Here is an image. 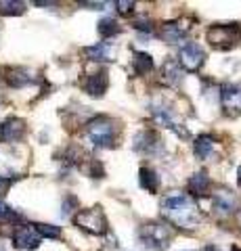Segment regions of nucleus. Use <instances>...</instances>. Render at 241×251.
<instances>
[{
    "label": "nucleus",
    "mask_w": 241,
    "mask_h": 251,
    "mask_svg": "<svg viewBox=\"0 0 241 251\" xmlns=\"http://www.w3.org/2000/svg\"><path fill=\"white\" fill-rule=\"evenodd\" d=\"M212 149H214V138L210 134H201L195 138V143H193V151L199 159H208L210 155H212Z\"/></svg>",
    "instance_id": "obj_17"
},
{
    "label": "nucleus",
    "mask_w": 241,
    "mask_h": 251,
    "mask_svg": "<svg viewBox=\"0 0 241 251\" xmlns=\"http://www.w3.org/2000/svg\"><path fill=\"white\" fill-rule=\"evenodd\" d=\"M132 69H134V74L136 75H145V74H149L151 69H153V59H151V54H147V52H134V59H132Z\"/></svg>",
    "instance_id": "obj_18"
},
{
    "label": "nucleus",
    "mask_w": 241,
    "mask_h": 251,
    "mask_svg": "<svg viewBox=\"0 0 241 251\" xmlns=\"http://www.w3.org/2000/svg\"><path fill=\"white\" fill-rule=\"evenodd\" d=\"M212 209L220 216H229L237 209V199L231 191H218L212 195Z\"/></svg>",
    "instance_id": "obj_14"
},
{
    "label": "nucleus",
    "mask_w": 241,
    "mask_h": 251,
    "mask_svg": "<svg viewBox=\"0 0 241 251\" xmlns=\"http://www.w3.org/2000/svg\"><path fill=\"white\" fill-rule=\"evenodd\" d=\"M164 75H166V80L172 86H176L178 82H183V67L178 65V61L168 59L164 63Z\"/></svg>",
    "instance_id": "obj_21"
},
{
    "label": "nucleus",
    "mask_w": 241,
    "mask_h": 251,
    "mask_svg": "<svg viewBox=\"0 0 241 251\" xmlns=\"http://www.w3.org/2000/svg\"><path fill=\"white\" fill-rule=\"evenodd\" d=\"M72 205H78V201H76V199H72V197H67L65 205H63V216H67V214H69V207H72Z\"/></svg>",
    "instance_id": "obj_29"
},
{
    "label": "nucleus",
    "mask_w": 241,
    "mask_h": 251,
    "mask_svg": "<svg viewBox=\"0 0 241 251\" xmlns=\"http://www.w3.org/2000/svg\"><path fill=\"white\" fill-rule=\"evenodd\" d=\"M189 188L193 195H206L210 191V176L206 172H197V174H193L191 180H189Z\"/></svg>",
    "instance_id": "obj_19"
},
{
    "label": "nucleus",
    "mask_w": 241,
    "mask_h": 251,
    "mask_svg": "<svg viewBox=\"0 0 241 251\" xmlns=\"http://www.w3.org/2000/svg\"><path fill=\"white\" fill-rule=\"evenodd\" d=\"M151 111H153V115H155V120H158L161 126H166V128H170L174 132V134H178V136H183V138H187L189 136V132H187L181 124H178L174 117H172V111H170L168 107H161V105H153L151 107Z\"/></svg>",
    "instance_id": "obj_13"
},
{
    "label": "nucleus",
    "mask_w": 241,
    "mask_h": 251,
    "mask_svg": "<svg viewBox=\"0 0 241 251\" xmlns=\"http://www.w3.org/2000/svg\"><path fill=\"white\" fill-rule=\"evenodd\" d=\"M88 138L95 147H111L115 140V132H118V126H115L109 117L99 115L95 120L88 122Z\"/></svg>",
    "instance_id": "obj_4"
},
{
    "label": "nucleus",
    "mask_w": 241,
    "mask_h": 251,
    "mask_svg": "<svg viewBox=\"0 0 241 251\" xmlns=\"http://www.w3.org/2000/svg\"><path fill=\"white\" fill-rule=\"evenodd\" d=\"M26 13V2H17V0H0V15H23Z\"/></svg>",
    "instance_id": "obj_23"
},
{
    "label": "nucleus",
    "mask_w": 241,
    "mask_h": 251,
    "mask_svg": "<svg viewBox=\"0 0 241 251\" xmlns=\"http://www.w3.org/2000/svg\"><path fill=\"white\" fill-rule=\"evenodd\" d=\"M172 239V230L161 222H147L138 228V241L141 245L151 251H166Z\"/></svg>",
    "instance_id": "obj_2"
},
{
    "label": "nucleus",
    "mask_w": 241,
    "mask_h": 251,
    "mask_svg": "<svg viewBox=\"0 0 241 251\" xmlns=\"http://www.w3.org/2000/svg\"><path fill=\"white\" fill-rule=\"evenodd\" d=\"M26 134V122L19 117H6L0 124V143H17Z\"/></svg>",
    "instance_id": "obj_9"
},
{
    "label": "nucleus",
    "mask_w": 241,
    "mask_h": 251,
    "mask_svg": "<svg viewBox=\"0 0 241 251\" xmlns=\"http://www.w3.org/2000/svg\"><path fill=\"white\" fill-rule=\"evenodd\" d=\"M0 218L2 220H9V222H21V216L19 214H15V211L6 205V203L0 199Z\"/></svg>",
    "instance_id": "obj_25"
},
{
    "label": "nucleus",
    "mask_w": 241,
    "mask_h": 251,
    "mask_svg": "<svg viewBox=\"0 0 241 251\" xmlns=\"http://www.w3.org/2000/svg\"><path fill=\"white\" fill-rule=\"evenodd\" d=\"M120 23L111 19V17H105V19H101L99 21V34L103 36V38H111V36H118L120 34Z\"/></svg>",
    "instance_id": "obj_22"
},
{
    "label": "nucleus",
    "mask_w": 241,
    "mask_h": 251,
    "mask_svg": "<svg viewBox=\"0 0 241 251\" xmlns=\"http://www.w3.org/2000/svg\"><path fill=\"white\" fill-rule=\"evenodd\" d=\"M161 214L181 228H193L199 222L197 205L191 197L183 193H170L161 199Z\"/></svg>",
    "instance_id": "obj_1"
},
{
    "label": "nucleus",
    "mask_w": 241,
    "mask_h": 251,
    "mask_svg": "<svg viewBox=\"0 0 241 251\" xmlns=\"http://www.w3.org/2000/svg\"><path fill=\"white\" fill-rule=\"evenodd\" d=\"M4 82L11 86V88H23V86L36 84V77L32 75V72H27L26 67H11L4 72Z\"/></svg>",
    "instance_id": "obj_15"
},
{
    "label": "nucleus",
    "mask_w": 241,
    "mask_h": 251,
    "mask_svg": "<svg viewBox=\"0 0 241 251\" xmlns=\"http://www.w3.org/2000/svg\"><path fill=\"white\" fill-rule=\"evenodd\" d=\"M204 251H220V249H218V247H216V245H208V247H206Z\"/></svg>",
    "instance_id": "obj_31"
},
{
    "label": "nucleus",
    "mask_w": 241,
    "mask_h": 251,
    "mask_svg": "<svg viewBox=\"0 0 241 251\" xmlns=\"http://www.w3.org/2000/svg\"><path fill=\"white\" fill-rule=\"evenodd\" d=\"M6 186H9V182H6V180H4L2 176H0V193H2V191H4V188H6Z\"/></svg>",
    "instance_id": "obj_30"
},
{
    "label": "nucleus",
    "mask_w": 241,
    "mask_h": 251,
    "mask_svg": "<svg viewBox=\"0 0 241 251\" xmlns=\"http://www.w3.org/2000/svg\"><path fill=\"white\" fill-rule=\"evenodd\" d=\"M132 27H134V29H141V31L145 29L147 34H149V31L153 29V25H151V21H149V19H136L134 23H132Z\"/></svg>",
    "instance_id": "obj_27"
},
{
    "label": "nucleus",
    "mask_w": 241,
    "mask_h": 251,
    "mask_svg": "<svg viewBox=\"0 0 241 251\" xmlns=\"http://www.w3.org/2000/svg\"><path fill=\"white\" fill-rule=\"evenodd\" d=\"M40 234L36 232L34 224H19L13 232V245L21 251H32L40 245Z\"/></svg>",
    "instance_id": "obj_8"
},
{
    "label": "nucleus",
    "mask_w": 241,
    "mask_h": 251,
    "mask_svg": "<svg viewBox=\"0 0 241 251\" xmlns=\"http://www.w3.org/2000/svg\"><path fill=\"white\" fill-rule=\"evenodd\" d=\"M134 151L147 155V157H158L164 151V143H161V136L155 130H143L134 136Z\"/></svg>",
    "instance_id": "obj_6"
},
{
    "label": "nucleus",
    "mask_w": 241,
    "mask_h": 251,
    "mask_svg": "<svg viewBox=\"0 0 241 251\" xmlns=\"http://www.w3.org/2000/svg\"><path fill=\"white\" fill-rule=\"evenodd\" d=\"M208 42L216 50H231L241 42V25L239 23H218L208 29Z\"/></svg>",
    "instance_id": "obj_3"
},
{
    "label": "nucleus",
    "mask_w": 241,
    "mask_h": 251,
    "mask_svg": "<svg viewBox=\"0 0 241 251\" xmlns=\"http://www.w3.org/2000/svg\"><path fill=\"white\" fill-rule=\"evenodd\" d=\"M138 176H141V186L145 188V191L158 193V188H160V178H158V174H155L151 168H141Z\"/></svg>",
    "instance_id": "obj_20"
},
{
    "label": "nucleus",
    "mask_w": 241,
    "mask_h": 251,
    "mask_svg": "<svg viewBox=\"0 0 241 251\" xmlns=\"http://www.w3.org/2000/svg\"><path fill=\"white\" fill-rule=\"evenodd\" d=\"M239 186H241V168H239Z\"/></svg>",
    "instance_id": "obj_32"
},
{
    "label": "nucleus",
    "mask_w": 241,
    "mask_h": 251,
    "mask_svg": "<svg viewBox=\"0 0 241 251\" xmlns=\"http://www.w3.org/2000/svg\"><path fill=\"white\" fill-rule=\"evenodd\" d=\"M0 251H4V249H0Z\"/></svg>",
    "instance_id": "obj_34"
},
{
    "label": "nucleus",
    "mask_w": 241,
    "mask_h": 251,
    "mask_svg": "<svg viewBox=\"0 0 241 251\" xmlns=\"http://www.w3.org/2000/svg\"><path fill=\"white\" fill-rule=\"evenodd\" d=\"M178 63H181V67L187 69V72H197L206 63V50L197 42L185 44L181 49V54H178Z\"/></svg>",
    "instance_id": "obj_7"
},
{
    "label": "nucleus",
    "mask_w": 241,
    "mask_h": 251,
    "mask_svg": "<svg viewBox=\"0 0 241 251\" xmlns=\"http://www.w3.org/2000/svg\"><path fill=\"white\" fill-rule=\"evenodd\" d=\"M80 6H88V9H95V11H101L105 6V2H80Z\"/></svg>",
    "instance_id": "obj_28"
},
{
    "label": "nucleus",
    "mask_w": 241,
    "mask_h": 251,
    "mask_svg": "<svg viewBox=\"0 0 241 251\" xmlns=\"http://www.w3.org/2000/svg\"><path fill=\"white\" fill-rule=\"evenodd\" d=\"M107 86H109V74H107V69H101V72L88 75V80L84 82V90H86L90 97L101 99L107 92Z\"/></svg>",
    "instance_id": "obj_12"
},
{
    "label": "nucleus",
    "mask_w": 241,
    "mask_h": 251,
    "mask_svg": "<svg viewBox=\"0 0 241 251\" xmlns=\"http://www.w3.org/2000/svg\"><path fill=\"white\" fill-rule=\"evenodd\" d=\"M231 251H241V249H239V247H233V249H231Z\"/></svg>",
    "instance_id": "obj_33"
},
{
    "label": "nucleus",
    "mask_w": 241,
    "mask_h": 251,
    "mask_svg": "<svg viewBox=\"0 0 241 251\" xmlns=\"http://www.w3.org/2000/svg\"><path fill=\"white\" fill-rule=\"evenodd\" d=\"M113 4L118 6V13H120V15H130L132 11H134V2H126V0H115Z\"/></svg>",
    "instance_id": "obj_26"
},
{
    "label": "nucleus",
    "mask_w": 241,
    "mask_h": 251,
    "mask_svg": "<svg viewBox=\"0 0 241 251\" xmlns=\"http://www.w3.org/2000/svg\"><path fill=\"white\" fill-rule=\"evenodd\" d=\"M222 105L227 109V113L231 111L233 115H237L241 111V82L235 84H224L220 90Z\"/></svg>",
    "instance_id": "obj_11"
},
{
    "label": "nucleus",
    "mask_w": 241,
    "mask_h": 251,
    "mask_svg": "<svg viewBox=\"0 0 241 251\" xmlns=\"http://www.w3.org/2000/svg\"><path fill=\"white\" fill-rule=\"evenodd\" d=\"M86 57L90 61H113L115 59V49L109 42H99L95 46H88Z\"/></svg>",
    "instance_id": "obj_16"
},
{
    "label": "nucleus",
    "mask_w": 241,
    "mask_h": 251,
    "mask_svg": "<svg viewBox=\"0 0 241 251\" xmlns=\"http://www.w3.org/2000/svg\"><path fill=\"white\" fill-rule=\"evenodd\" d=\"M189 31H191V25H187V21H168L161 25V38L168 42V44H178V42H183L187 36H189Z\"/></svg>",
    "instance_id": "obj_10"
},
{
    "label": "nucleus",
    "mask_w": 241,
    "mask_h": 251,
    "mask_svg": "<svg viewBox=\"0 0 241 251\" xmlns=\"http://www.w3.org/2000/svg\"><path fill=\"white\" fill-rule=\"evenodd\" d=\"M36 232L40 234V239H59L61 237V228L59 226H53V224H34Z\"/></svg>",
    "instance_id": "obj_24"
},
{
    "label": "nucleus",
    "mask_w": 241,
    "mask_h": 251,
    "mask_svg": "<svg viewBox=\"0 0 241 251\" xmlns=\"http://www.w3.org/2000/svg\"><path fill=\"white\" fill-rule=\"evenodd\" d=\"M76 226H80L82 230H86L90 234H103L107 232V218L101 207H90V209H82L74 216Z\"/></svg>",
    "instance_id": "obj_5"
}]
</instances>
